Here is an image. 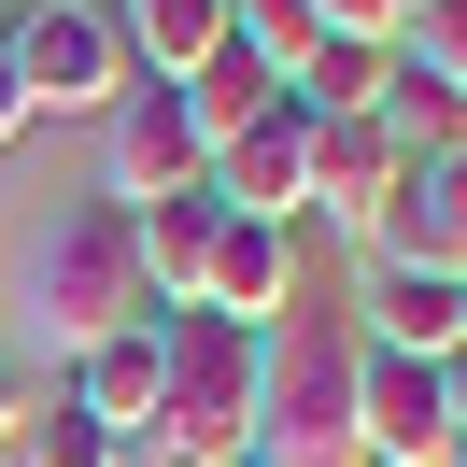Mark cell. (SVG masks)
<instances>
[{
  "label": "cell",
  "mask_w": 467,
  "mask_h": 467,
  "mask_svg": "<svg viewBox=\"0 0 467 467\" xmlns=\"http://www.w3.org/2000/svg\"><path fill=\"white\" fill-rule=\"evenodd\" d=\"M156 425L128 439V467H255V382H269V340L227 312H156Z\"/></svg>",
  "instance_id": "6da1fadb"
},
{
  "label": "cell",
  "mask_w": 467,
  "mask_h": 467,
  "mask_svg": "<svg viewBox=\"0 0 467 467\" xmlns=\"http://www.w3.org/2000/svg\"><path fill=\"white\" fill-rule=\"evenodd\" d=\"M29 312H43V340H57V354H99L114 326H156V284H142V213L71 199L57 227H43V255H29Z\"/></svg>",
  "instance_id": "7a4b0ae2"
},
{
  "label": "cell",
  "mask_w": 467,
  "mask_h": 467,
  "mask_svg": "<svg viewBox=\"0 0 467 467\" xmlns=\"http://www.w3.org/2000/svg\"><path fill=\"white\" fill-rule=\"evenodd\" d=\"M0 43H15L29 114H114V99L142 86V57H128V15H114V0H29V15H0Z\"/></svg>",
  "instance_id": "3957f363"
},
{
  "label": "cell",
  "mask_w": 467,
  "mask_h": 467,
  "mask_svg": "<svg viewBox=\"0 0 467 467\" xmlns=\"http://www.w3.org/2000/svg\"><path fill=\"white\" fill-rule=\"evenodd\" d=\"M199 184H213V142H199V114H184V86H128L114 114H99V199L114 213L199 199Z\"/></svg>",
  "instance_id": "277c9868"
},
{
  "label": "cell",
  "mask_w": 467,
  "mask_h": 467,
  "mask_svg": "<svg viewBox=\"0 0 467 467\" xmlns=\"http://www.w3.org/2000/svg\"><path fill=\"white\" fill-rule=\"evenodd\" d=\"M410 156L382 142V114H312V227L340 255H382V213H397Z\"/></svg>",
  "instance_id": "5b68a950"
},
{
  "label": "cell",
  "mask_w": 467,
  "mask_h": 467,
  "mask_svg": "<svg viewBox=\"0 0 467 467\" xmlns=\"http://www.w3.org/2000/svg\"><path fill=\"white\" fill-rule=\"evenodd\" d=\"M213 199L255 213V227H312V114H297V99H269L241 142H213Z\"/></svg>",
  "instance_id": "8992f818"
},
{
  "label": "cell",
  "mask_w": 467,
  "mask_h": 467,
  "mask_svg": "<svg viewBox=\"0 0 467 467\" xmlns=\"http://www.w3.org/2000/svg\"><path fill=\"white\" fill-rule=\"evenodd\" d=\"M297 297V227H255V213H227V241H213V269H199V297L184 312H227V326H255L269 340V312Z\"/></svg>",
  "instance_id": "52a82bcc"
},
{
  "label": "cell",
  "mask_w": 467,
  "mask_h": 467,
  "mask_svg": "<svg viewBox=\"0 0 467 467\" xmlns=\"http://www.w3.org/2000/svg\"><path fill=\"white\" fill-rule=\"evenodd\" d=\"M382 269H439V284H467V142L425 156V171L397 184V213H382Z\"/></svg>",
  "instance_id": "ba28073f"
},
{
  "label": "cell",
  "mask_w": 467,
  "mask_h": 467,
  "mask_svg": "<svg viewBox=\"0 0 467 467\" xmlns=\"http://www.w3.org/2000/svg\"><path fill=\"white\" fill-rule=\"evenodd\" d=\"M156 382H171V354H156V326H114L99 354H71V382H57V397H86V410H99L114 439H142V425H156Z\"/></svg>",
  "instance_id": "9c48e42d"
},
{
  "label": "cell",
  "mask_w": 467,
  "mask_h": 467,
  "mask_svg": "<svg viewBox=\"0 0 467 467\" xmlns=\"http://www.w3.org/2000/svg\"><path fill=\"white\" fill-rule=\"evenodd\" d=\"M128 15V57H142V86H184V71L227 57V0H114Z\"/></svg>",
  "instance_id": "30bf717a"
},
{
  "label": "cell",
  "mask_w": 467,
  "mask_h": 467,
  "mask_svg": "<svg viewBox=\"0 0 467 467\" xmlns=\"http://www.w3.org/2000/svg\"><path fill=\"white\" fill-rule=\"evenodd\" d=\"M213 241H227V199H156L142 213V284H156V312H184V297H199V269H213Z\"/></svg>",
  "instance_id": "8fae6325"
},
{
  "label": "cell",
  "mask_w": 467,
  "mask_h": 467,
  "mask_svg": "<svg viewBox=\"0 0 467 467\" xmlns=\"http://www.w3.org/2000/svg\"><path fill=\"white\" fill-rule=\"evenodd\" d=\"M227 43L269 71V86H297V71L326 57V15H312V0H227Z\"/></svg>",
  "instance_id": "7c38bea8"
},
{
  "label": "cell",
  "mask_w": 467,
  "mask_h": 467,
  "mask_svg": "<svg viewBox=\"0 0 467 467\" xmlns=\"http://www.w3.org/2000/svg\"><path fill=\"white\" fill-rule=\"evenodd\" d=\"M382 86H397V43H326L284 99H297V114H382Z\"/></svg>",
  "instance_id": "4fadbf2b"
},
{
  "label": "cell",
  "mask_w": 467,
  "mask_h": 467,
  "mask_svg": "<svg viewBox=\"0 0 467 467\" xmlns=\"http://www.w3.org/2000/svg\"><path fill=\"white\" fill-rule=\"evenodd\" d=\"M382 142L425 171V156H453V142H467V99H453V86H425V71L397 57V86H382Z\"/></svg>",
  "instance_id": "5bb4252c"
},
{
  "label": "cell",
  "mask_w": 467,
  "mask_h": 467,
  "mask_svg": "<svg viewBox=\"0 0 467 467\" xmlns=\"http://www.w3.org/2000/svg\"><path fill=\"white\" fill-rule=\"evenodd\" d=\"M15 467H128V439L99 425L86 397H43L29 425H15Z\"/></svg>",
  "instance_id": "9a60e30c"
},
{
  "label": "cell",
  "mask_w": 467,
  "mask_h": 467,
  "mask_svg": "<svg viewBox=\"0 0 467 467\" xmlns=\"http://www.w3.org/2000/svg\"><path fill=\"white\" fill-rule=\"evenodd\" d=\"M269 99H284V86H269V71L241 57V43H227L213 71H184V114H199V142H241V128H255Z\"/></svg>",
  "instance_id": "2e32d148"
},
{
  "label": "cell",
  "mask_w": 467,
  "mask_h": 467,
  "mask_svg": "<svg viewBox=\"0 0 467 467\" xmlns=\"http://www.w3.org/2000/svg\"><path fill=\"white\" fill-rule=\"evenodd\" d=\"M397 57L425 71V86L467 99V0H410V15H397Z\"/></svg>",
  "instance_id": "e0dca14e"
},
{
  "label": "cell",
  "mask_w": 467,
  "mask_h": 467,
  "mask_svg": "<svg viewBox=\"0 0 467 467\" xmlns=\"http://www.w3.org/2000/svg\"><path fill=\"white\" fill-rule=\"evenodd\" d=\"M312 15H326V43H397L410 0H312Z\"/></svg>",
  "instance_id": "ac0fdd59"
},
{
  "label": "cell",
  "mask_w": 467,
  "mask_h": 467,
  "mask_svg": "<svg viewBox=\"0 0 467 467\" xmlns=\"http://www.w3.org/2000/svg\"><path fill=\"white\" fill-rule=\"evenodd\" d=\"M439 410H453V467H467V354H439Z\"/></svg>",
  "instance_id": "d6986e66"
},
{
  "label": "cell",
  "mask_w": 467,
  "mask_h": 467,
  "mask_svg": "<svg viewBox=\"0 0 467 467\" xmlns=\"http://www.w3.org/2000/svg\"><path fill=\"white\" fill-rule=\"evenodd\" d=\"M15 128H29V86H15V43H0V142H15Z\"/></svg>",
  "instance_id": "ffe728a7"
},
{
  "label": "cell",
  "mask_w": 467,
  "mask_h": 467,
  "mask_svg": "<svg viewBox=\"0 0 467 467\" xmlns=\"http://www.w3.org/2000/svg\"><path fill=\"white\" fill-rule=\"evenodd\" d=\"M15 425H29V382H15V368H0V453H15Z\"/></svg>",
  "instance_id": "44dd1931"
}]
</instances>
